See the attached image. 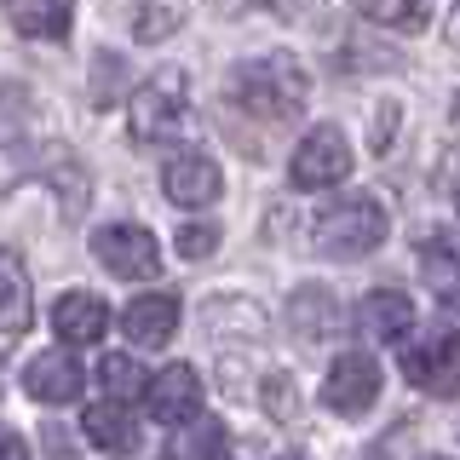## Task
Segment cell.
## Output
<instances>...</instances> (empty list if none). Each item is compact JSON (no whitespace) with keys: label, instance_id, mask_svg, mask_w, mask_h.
<instances>
[{"label":"cell","instance_id":"obj_1","mask_svg":"<svg viewBox=\"0 0 460 460\" xmlns=\"http://www.w3.org/2000/svg\"><path fill=\"white\" fill-rule=\"evenodd\" d=\"M225 98L236 110H248L253 121L282 127V121H294V115L305 110L311 81H305V69H299L294 52H265V58H242V64L230 69Z\"/></svg>","mask_w":460,"mask_h":460},{"label":"cell","instance_id":"obj_2","mask_svg":"<svg viewBox=\"0 0 460 460\" xmlns=\"http://www.w3.org/2000/svg\"><path fill=\"white\" fill-rule=\"evenodd\" d=\"M385 230H392V219L374 196H345L316 219V248L328 259H368L385 242Z\"/></svg>","mask_w":460,"mask_h":460},{"label":"cell","instance_id":"obj_3","mask_svg":"<svg viewBox=\"0 0 460 460\" xmlns=\"http://www.w3.org/2000/svg\"><path fill=\"white\" fill-rule=\"evenodd\" d=\"M184 115H190V81H184V69H155L133 93V138L162 144L184 127Z\"/></svg>","mask_w":460,"mask_h":460},{"label":"cell","instance_id":"obj_4","mask_svg":"<svg viewBox=\"0 0 460 460\" xmlns=\"http://www.w3.org/2000/svg\"><path fill=\"white\" fill-rule=\"evenodd\" d=\"M402 374L409 385H420L431 397L460 392V328H431L414 345H402Z\"/></svg>","mask_w":460,"mask_h":460},{"label":"cell","instance_id":"obj_5","mask_svg":"<svg viewBox=\"0 0 460 460\" xmlns=\"http://www.w3.org/2000/svg\"><path fill=\"white\" fill-rule=\"evenodd\" d=\"M345 172H351V144H345L340 127H311V133L299 138L294 162H288L294 190H328V184L345 179Z\"/></svg>","mask_w":460,"mask_h":460},{"label":"cell","instance_id":"obj_6","mask_svg":"<svg viewBox=\"0 0 460 460\" xmlns=\"http://www.w3.org/2000/svg\"><path fill=\"white\" fill-rule=\"evenodd\" d=\"M93 253L110 277H127V282H150L162 270V248L144 225H104L93 230Z\"/></svg>","mask_w":460,"mask_h":460},{"label":"cell","instance_id":"obj_7","mask_svg":"<svg viewBox=\"0 0 460 460\" xmlns=\"http://www.w3.org/2000/svg\"><path fill=\"white\" fill-rule=\"evenodd\" d=\"M380 397V363L368 351L334 357V368L323 374V402L334 414H368V402Z\"/></svg>","mask_w":460,"mask_h":460},{"label":"cell","instance_id":"obj_8","mask_svg":"<svg viewBox=\"0 0 460 460\" xmlns=\"http://www.w3.org/2000/svg\"><path fill=\"white\" fill-rule=\"evenodd\" d=\"M162 190H167V201H179V208H213L219 190H225V172H219L213 155L184 150L162 167Z\"/></svg>","mask_w":460,"mask_h":460},{"label":"cell","instance_id":"obj_9","mask_svg":"<svg viewBox=\"0 0 460 460\" xmlns=\"http://www.w3.org/2000/svg\"><path fill=\"white\" fill-rule=\"evenodd\" d=\"M144 409H150V420H162V426L196 420V409H201V374L184 368V363L150 374V385H144Z\"/></svg>","mask_w":460,"mask_h":460},{"label":"cell","instance_id":"obj_10","mask_svg":"<svg viewBox=\"0 0 460 460\" xmlns=\"http://www.w3.org/2000/svg\"><path fill=\"white\" fill-rule=\"evenodd\" d=\"M81 385H86V368L69 351H40L35 363H29V374H23V392L35 397V402H47V409H58V402H75Z\"/></svg>","mask_w":460,"mask_h":460},{"label":"cell","instance_id":"obj_11","mask_svg":"<svg viewBox=\"0 0 460 460\" xmlns=\"http://www.w3.org/2000/svg\"><path fill=\"white\" fill-rule=\"evenodd\" d=\"M121 323H127V340H133L138 351H162L172 340V328H179V299L172 294H138Z\"/></svg>","mask_w":460,"mask_h":460},{"label":"cell","instance_id":"obj_12","mask_svg":"<svg viewBox=\"0 0 460 460\" xmlns=\"http://www.w3.org/2000/svg\"><path fill=\"white\" fill-rule=\"evenodd\" d=\"M52 328L64 334L69 345H93L110 334V305L98 294H86V288H75V294H64L52 305Z\"/></svg>","mask_w":460,"mask_h":460},{"label":"cell","instance_id":"obj_13","mask_svg":"<svg viewBox=\"0 0 460 460\" xmlns=\"http://www.w3.org/2000/svg\"><path fill=\"white\" fill-rule=\"evenodd\" d=\"M363 334L380 345H402L414 334V299L397 294V288H374L363 299Z\"/></svg>","mask_w":460,"mask_h":460},{"label":"cell","instance_id":"obj_14","mask_svg":"<svg viewBox=\"0 0 460 460\" xmlns=\"http://www.w3.org/2000/svg\"><path fill=\"white\" fill-rule=\"evenodd\" d=\"M35 316V294H29V270L12 248H0V340H18Z\"/></svg>","mask_w":460,"mask_h":460},{"label":"cell","instance_id":"obj_15","mask_svg":"<svg viewBox=\"0 0 460 460\" xmlns=\"http://www.w3.org/2000/svg\"><path fill=\"white\" fill-rule=\"evenodd\" d=\"M420 277L431 282V294H438L443 305H460V242L449 230L420 236Z\"/></svg>","mask_w":460,"mask_h":460},{"label":"cell","instance_id":"obj_16","mask_svg":"<svg viewBox=\"0 0 460 460\" xmlns=\"http://www.w3.org/2000/svg\"><path fill=\"white\" fill-rule=\"evenodd\" d=\"M75 6L69 0H6V23L29 40H64Z\"/></svg>","mask_w":460,"mask_h":460},{"label":"cell","instance_id":"obj_17","mask_svg":"<svg viewBox=\"0 0 460 460\" xmlns=\"http://www.w3.org/2000/svg\"><path fill=\"white\" fill-rule=\"evenodd\" d=\"M81 431H86V443H98V449H110V455H127L138 443V420L121 409V397L93 402V409L81 414Z\"/></svg>","mask_w":460,"mask_h":460},{"label":"cell","instance_id":"obj_18","mask_svg":"<svg viewBox=\"0 0 460 460\" xmlns=\"http://www.w3.org/2000/svg\"><path fill=\"white\" fill-rule=\"evenodd\" d=\"M288 328H299L305 340L334 334V328H340V305H334V294H328V288H316V282H305L294 299H288Z\"/></svg>","mask_w":460,"mask_h":460},{"label":"cell","instance_id":"obj_19","mask_svg":"<svg viewBox=\"0 0 460 460\" xmlns=\"http://www.w3.org/2000/svg\"><path fill=\"white\" fill-rule=\"evenodd\" d=\"M40 172H47V184L58 190V201H64V219H81V208H86V190H93L86 167H81L69 150H47V155H40Z\"/></svg>","mask_w":460,"mask_h":460},{"label":"cell","instance_id":"obj_20","mask_svg":"<svg viewBox=\"0 0 460 460\" xmlns=\"http://www.w3.org/2000/svg\"><path fill=\"white\" fill-rule=\"evenodd\" d=\"M357 12L380 29H426L431 0H357Z\"/></svg>","mask_w":460,"mask_h":460},{"label":"cell","instance_id":"obj_21","mask_svg":"<svg viewBox=\"0 0 460 460\" xmlns=\"http://www.w3.org/2000/svg\"><path fill=\"white\" fill-rule=\"evenodd\" d=\"M121 93H127V58H121V52H98V58H93V104L104 110V104H115Z\"/></svg>","mask_w":460,"mask_h":460},{"label":"cell","instance_id":"obj_22","mask_svg":"<svg viewBox=\"0 0 460 460\" xmlns=\"http://www.w3.org/2000/svg\"><path fill=\"white\" fill-rule=\"evenodd\" d=\"M98 380H104V392H110V397H138L144 385H150V380H144V368L133 363V357H104Z\"/></svg>","mask_w":460,"mask_h":460},{"label":"cell","instance_id":"obj_23","mask_svg":"<svg viewBox=\"0 0 460 460\" xmlns=\"http://www.w3.org/2000/svg\"><path fill=\"white\" fill-rule=\"evenodd\" d=\"M179 18H184L179 0H150V6L138 12V40H167L172 29H179Z\"/></svg>","mask_w":460,"mask_h":460},{"label":"cell","instance_id":"obj_24","mask_svg":"<svg viewBox=\"0 0 460 460\" xmlns=\"http://www.w3.org/2000/svg\"><path fill=\"white\" fill-rule=\"evenodd\" d=\"M29 110H35V104H29V93L18 81L0 86V138H18V121H29Z\"/></svg>","mask_w":460,"mask_h":460},{"label":"cell","instance_id":"obj_25","mask_svg":"<svg viewBox=\"0 0 460 460\" xmlns=\"http://www.w3.org/2000/svg\"><path fill=\"white\" fill-rule=\"evenodd\" d=\"M179 253H184V259H208V253H219V225H208V219L184 225V230H179Z\"/></svg>","mask_w":460,"mask_h":460},{"label":"cell","instance_id":"obj_26","mask_svg":"<svg viewBox=\"0 0 460 460\" xmlns=\"http://www.w3.org/2000/svg\"><path fill=\"white\" fill-rule=\"evenodd\" d=\"M29 162H35V155H29L18 138H0V190H12V184L29 172Z\"/></svg>","mask_w":460,"mask_h":460},{"label":"cell","instance_id":"obj_27","mask_svg":"<svg viewBox=\"0 0 460 460\" xmlns=\"http://www.w3.org/2000/svg\"><path fill=\"white\" fill-rule=\"evenodd\" d=\"M392 127H397V104H380V127H374V150L392 144Z\"/></svg>","mask_w":460,"mask_h":460},{"label":"cell","instance_id":"obj_28","mask_svg":"<svg viewBox=\"0 0 460 460\" xmlns=\"http://www.w3.org/2000/svg\"><path fill=\"white\" fill-rule=\"evenodd\" d=\"M0 460H23V438H12V431H0Z\"/></svg>","mask_w":460,"mask_h":460},{"label":"cell","instance_id":"obj_29","mask_svg":"<svg viewBox=\"0 0 460 460\" xmlns=\"http://www.w3.org/2000/svg\"><path fill=\"white\" fill-rule=\"evenodd\" d=\"M270 6H277V12H282V18H299V12H305V6H311V0H270Z\"/></svg>","mask_w":460,"mask_h":460},{"label":"cell","instance_id":"obj_30","mask_svg":"<svg viewBox=\"0 0 460 460\" xmlns=\"http://www.w3.org/2000/svg\"><path fill=\"white\" fill-rule=\"evenodd\" d=\"M449 40L460 47V0H455V23H449Z\"/></svg>","mask_w":460,"mask_h":460},{"label":"cell","instance_id":"obj_31","mask_svg":"<svg viewBox=\"0 0 460 460\" xmlns=\"http://www.w3.org/2000/svg\"><path fill=\"white\" fill-rule=\"evenodd\" d=\"M455 127H460V98H455Z\"/></svg>","mask_w":460,"mask_h":460},{"label":"cell","instance_id":"obj_32","mask_svg":"<svg viewBox=\"0 0 460 460\" xmlns=\"http://www.w3.org/2000/svg\"><path fill=\"white\" fill-rule=\"evenodd\" d=\"M288 460H299V455H288Z\"/></svg>","mask_w":460,"mask_h":460},{"label":"cell","instance_id":"obj_33","mask_svg":"<svg viewBox=\"0 0 460 460\" xmlns=\"http://www.w3.org/2000/svg\"><path fill=\"white\" fill-rule=\"evenodd\" d=\"M438 460H443V455H438Z\"/></svg>","mask_w":460,"mask_h":460}]
</instances>
